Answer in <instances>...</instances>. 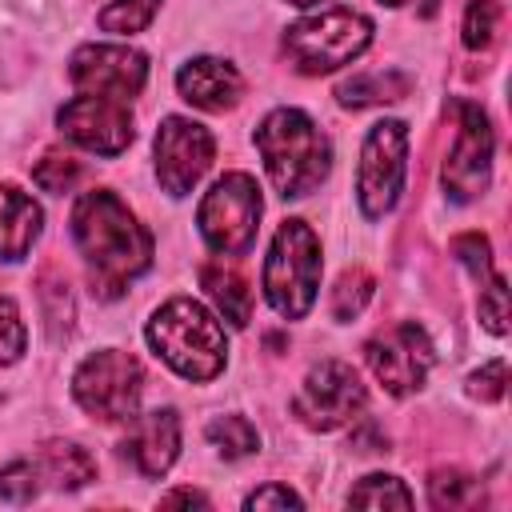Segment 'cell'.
I'll use <instances>...</instances> for the list:
<instances>
[{"label": "cell", "instance_id": "cell-13", "mask_svg": "<svg viewBox=\"0 0 512 512\" xmlns=\"http://www.w3.org/2000/svg\"><path fill=\"white\" fill-rule=\"evenodd\" d=\"M68 80L76 92L108 96V100H136L148 80V56L128 44H84L68 60Z\"/></svg>", "mask_w": 512, "mask_h": 512}, {"label": "cell", "instance_id": "cell-28", "mask_svg": "<svg viewBox=\"0 0 512 512\" xmlns=\"http://www.w3.org/2000/svg\"><path fill=\"white\" fill-rule=\"evenodd\" d=\"M32 180H36L44 192H68V188L80 180V164H76L72 156L48 152L44 160H36V168H32Z\"/></svg>", "mask_w": 512, "mask_h": 512}, {"label": "cell", "instance_id": "cell-9", "mask_svg": "<svg viewBox=\"0 0 512 512\" xmlns=\"http://www.w3.org/2000/svg\"><path fill=\"white\" fill-rule=\"evenodd\" d=\"M364 400L368 392L352 364L320 360L316 368H308L300 392L292 396V416L312 432H332V428H344L364 408Z\"/></svg>", "mask_w": 512, "mask_h": 512}, {"label": "cell", "instance_id": "cell-24", "mask_svg": "<svg viewBox=\"0 0 512 512\" xmlns=\"http://www.w3.org/2000/svg\"><path fill=\"white\" fill-rule=\"evenodd\" d=\"M348 504L352 508H412V492L404 488V480L384 476V472H372V476H364L348 492Z\"/></svg>", "mask_w": 512, "mask_h": 512}, {"label": "cell", "instance_id": "cell-21", "mask_svg": "<svg viewBox=\"0 0 512 512\" xmlns=\"http://www.w3.org/2000/svg\"><path fill=\"white\" fill-rule=\"evenodd\" d=\"M428 504L432 508H480L484 504V484L472 476V472H460V468H436L428 476Z\"/></svg>", "mask_w": 512, "mask_h": 512}, {"label": "cell", "instance_id": "cell-27", "mask_svg": "<svg viewBox=\"0 0 512 512\" xmlns=\"http://www.w3.org/2000/svg\"><path fill=\"white\" fill-rule=\"evenodd\" d=\"M40 492V468L36 460H12L0 468V496L8 504H28Z\"/></svg>", "mask_w": 512, "mask_h": 512}, {"label": "cell", "instance_id": "cell-4", "mask_svg": "<svg viewBox=\"0 0 512 512\" xmlns=\"http://www.w3.org/2000/svg\"><path fill=\"white\" fill-rule=\"evenodd\" d=\"M264 300L284 320H304L320 292V240L304 220H284L260 272Z\"/></svg>", "mask_w": 512, "mask_h": 512}, {"label": "cell", "instance_id": "cell-6", "mask_svg": "<svg viewBox=\"0 0 512 512\" xmlns=\"http://www.w3.org/2000/svg\"><path fill=\"white\" fill-rule=\"evenodd\" d=\"M140 392H144V368L132 352H120V348H100L84 356L80 368L72 372L76 404L104 424L132 420L140 408Z\"/></svg>", "mask_w": 512, "mask_h": 512}, {"label": "cell", "instance_id": "cell-33", "mask_svg": "<svg viewBox=\"0 0 512 512\" xmlns=\"http://www.w3.org/2000/svg\"><path fill=\"white\" fill-rule=\"evenodd\" d=\"M300 504L304 500L288 484H264V488H256V492L244 496V508H252V512H264V508H300Z\"/></svg>", "mask_w": 512, "mask_h": 512}, {"label": "cell", "instance_id": "cell-11", "mask_svg": "<svg viewBox=\"0 0 512 512\" xmlns=\"http://www.w3.org/2000/svg\"><path fill=\"white\" fill-rule=\"evenodd\" d=\"M152 156H156V180L168 196H188L200 176L212 168L216 156V140L204 124L188 120V116H164L152 140Z\"/></svg>", "mask_w": 512, "mask_h": 512}, {"label": "cell", "instance_id": "cell-7", "mask_svg": "<svg viewBox=\"0 0 512 512\" xmlns=\"http://www.w3.org/2000/svg\"><path fill=\"white\" fill-rule=\"evenodd\" d=\"M260 184L248 172H224L196 208V228L204 244L220 256H240L252 248L260 228Z\"/></svg>", "mask_w": 512, "mask_h": 512}, {"label": "cell", "instance_id": "cell-30", "mask_svg": "<svg viewBox=\"0 0 512 512\" xmlns=\"http://www.w3.org/2000/svg\"><path fill=\"white\" fill-rule=\"evenodd\" d=\"M24 344H28V332H24L20 308L8 296H0V368L16 364L24 356Z\"/></svg>", "mask_w": 512, "mask_h": 512}, {"label": "cell", "instance_id": "cell-23", "mask_svg": "<svg viewBox=\"0 0 512 512\" xmlns=\"http://www.w3.org/2000/svg\"><path fill=\"white\" fill-rule=\"evenodd\" d=\"M372 292H376V280H372L364 268H344L340 280H336V288H332V300H328L332 320H340V324L356 320V316L368 308Z\"/></svg>", "mask_w": 512, "mask_h": 512}, {"label": "cell", "instance_id": "cell-29", "mask_svg": "<svg viewBox=\"0 0 512 512\" xmlns=\"http://www.w3.org/2000/svg\"><path fill=\"white\" fill-rule=\"evenodd\" d=\"M480 320L496 336L508 332V288H504V276L500 272H492L484 280V288H480Z\"/></svg>", "mask_w": 512, "mask_h": 512}, {"label": "cell", "instance_id": "cell-15", "mask_svg": "<svg viewBox=\"0 0 512 512\" xmlns=\"http://www.w3.org/2000/svg\"><path fill=\"white\" fill-rule=\"evenodd\" d=\"M124 456L136 464L140 476H148V480L164 476L172 468V460L180 456V416H176V408L136 412L128 420Z\"/></svg>", "mask_w": 512, "mask_h": 512}, {"label": "cell", "instance_id": "cell-36", "mask_svg": "<svg viewBox=\"0 0 512 512\" xmlns=\"http://www.w3.org/2000/svg\"><path fill=\"white\" fill-rule=\"evenodd\" d=\"M288 4H296V8H312V4H324V0H288Z\"/></svg>", "mask_w": 512, "mask_h": 512}, {"label": "cell", "instance_id": "cell-19", "mask_svg": "<svg viewBox=\"0 0 512 512\" xmlns=\"http://www.w3.org/2000/svg\"><path fill=\"white\" fill-rule=\"evenodd\" d=\"M36 468H40V480H52L56 488H84L88 480H96V460L72 440L40 444Z\"/></svg>", "mask_w": 512, "mask_h": 512}, {"label": "cell", "instance_id": "cell-16", "mask_svg": "<svg viewBox=\"0 0 512 512\" xmlns=\"http://www.w3.org/2000/svg\"><path fill=\"white\" fill-rule=\"evenodd\" d=\"M176 92L192 104V108H204V112H224L240 100L244 92V76L220 60V56H196L188 64H180L176 72Z\"/></svg>", "mask_w": 512, "mask_h": 512}, {"label": "cell", "instance_id": "cell-22", "mask_svg": "<svg viewBox=\"0 0 512 512\" xmlns=\"http://www.w3.org/2000/svg\"><path fill=\"white\" fill-rule=\"evenodd\" d=\"M204 436H208V444H212L224 460H244V456H252V452L260 448V432H256L244 416H236V412L208 420Z\"/></svg>", "mask_w": 512, "mask_h": 512}, {"label": "cell", "instance_id": "cell-3", "mask_svg": "<svg viewBox=\"0 0 512 512\" xmlns=\"http://www.w3.org/2000/svg\"><path fill=\"white\" fill-rule=\"evenodd\" d=\"M152 352L184 380H216L228 360V340L220 320L192 296H172L160 304L144 328Z\"/></svg>", "mask_w": 512, "mask_h": 512}, {"label": "cell", "instance_id": "cell-17", "mask_svg": "<svg viewBox=\"0 0 512 512\" xmlns=\"http://www.w3.org/2000/svg\"><path fill=\"white\" fill-rule=\"evenodd\" d=\"M44 228L40 204L16 184H0V260H24Z\"/></svg>", "mask_w": 512, "mask_h": 512}, {"label": "cell", "instance_id": "cell-32", "mask_svg": "<svg viewBox=\"0 0 512 512\" xmlns=\"http://www.w3.org/2000/svg\"><path fill=\"white\" fill-rule=\"evenodd\" d=\"M452 252L468 264V272L476 276V280H488L492 276V260H488V240L480 236V232H468V236H456L452 240Z\"/></svg>", "mask_w": 512, "mask_h": 512}, {"label": "cell", "instance_id": "cell-2", "mask_svg": "<svg viewBox=\"0 0 512 512\" xmlns=\"http://www.w3.org/2000/svg\"><path fill=\"white\" fill-rule=\"evenodd\" d=\"M256 152L284 200L316 192L332 172V144L300 108H272L256 128Z\"/></svg>", "mask_w": 512, "mask_h": 512}, {"label": "cell", "instance_id": "cell-20", "mask_svg": "<svg viewBox=\"0 0 512 512\" xmlns=\"http://www.w3.org/2000/svg\"><path fill=\"white\" fill-rule=\"evenodd\" d=\"M412 88V80L404 76V72H360V76H352V80H344L340 88H336V96H340V104L344 108H368V104H384V100H400L404 92Z\"/></svg>", "mask_w": 512, "mask_h": 512}, {"label": "cell", "instance_id": "cell-25", "mask_svg": "<svg viewBox=\"0 0 512 512\" xmlns=\"http://www.w3.org/2000/svg\"><path fill=\"white\" fill-rule=\"evenodd\" d=\"M160 0H108L96 16V24L104 32H116V36H132V32H144L156 16Z\"/></svg>", "mask_w": 512, "mask_h": 512}, {"label": "cell", "instance_id": "cell-10", "mask_svg": "<svg viewBox=\"0 0 512 512\" xmlns=\"http://www.w3.org/2000/svg\"><path fill=\"white\" fill-rule=\"evenodd\" d=\"M364 360L388 396H412L424 388L436 364V348L416 320H400L364 344Z\"/></svg>", "mask_w": 512, "mask_h": 512}, {"label": "cell", "instance_id": "cell-18", "mask_svg": "<svg viewBox=\"0 0 512 512\" xmlns=\"http://www.w3.org/2000/svg\"><path fill=\"white\" fill-rule=\"evenodd\" d=\"M200 284H204L208 300L216 304V312H220L228 324L244 328V324L252 320V292H248L244 276H240L232 264H224V260L204 264V268H200Z\"/></svg>", "mask_w": 512, "mask_h": 512}, {"label": "cell", "instance_id": "cell-34", "mask_svg": "<svg viewBox=\"0 0 512 512\" xmlns=\"http://www.w3.org/2000/svg\"><path fill=\"white\" fill-rule=\"evenodd\" d=\"M160 504H164V508H168V504H196V508H208V496L196 492V488H176V492L160 496Z\"/></svg>", "mask_w": 512, "mask_h": 512}, {"label": "cell", "instance_id": "cell-31", "mask_svg": "<svg viewBox=\"0 0 512 512\" xmlns=\"http://www.w3.org/2000/svg\"><path fill=\"white\" fill-rule=\"evenodd\" d=\"M504 384H508L504 360H488V364H480V368L468 376V392H472L476 400H484V404L500 400V396H504Z\"/></svg>", "mask_w": 512, "mask_h": 512}, {"label": "cell", "instance_id": "cell-5", "mask_svg": "<svg viewBox=\"0 0 512 512\" xmlns=\"http://www.w3.org/2000/svg\"><path fill=\"white\" fill-rule=\"evenodd\" d=\"M372 44V20L356 8H320L284 28V56L304 76H324L352 64Z\"/></svg>", "mask_w": 512, "mask_h": 512}, {"label": "cell", "instance_id": "cell-26", "mask_svg": "<svg viewBox=\"0 0 512 512\" xmlns=\"http://www.w3.org/2000/svg\"><path fill=\"white\" fill-rule=\"evenodd\" d=\"M496 24H500V8L496 0H472L464 8V48L468 52H484L496 40Z\"/></svg>", "mask_w": 512, "mask_h": 512}, {"label": "cell", "instance_id": "cell-8", "mask_svg": "<svg viewBox=\"0 0 512 512\" xmlns=\"http://www.w3.org/2000/svg\"><path fill=\"white\" fill-rule=\"evenodd\" d=\"M404 172H408V124L404 120L372 124L356 164V200L368 220H380L396 208L404 192Z\"/></svg>", "mask_w": 512, "mask_h": 512}, {"label": "cell", "instance_id": "cell-1", "mask_svg": "<svg viewBox=\"0 0 512 512\" xmlns=\"http://www.w3.org/2000/svg\"><path fill=\"white\" fill-rule=\"evenodd\" d=\"M72 240L88 264L92 292L120 296L152 268V232L128 212L112 188H92L72 208Z\"/></svg>", "mask_w": 512, "mask_h": 512}, {"label": "cell", "instance_id": "cell-14", "mask_svg": "<svg viewBox=\"0 0 512 512\" xmlns=\"http://www.w3.org/2000/svg\"><path fill=\"white\" fill-rule=\"evenodd\" d=\"M56 128L64 140H72L76 148L96 152V156H120L136 136L128 104L108 100V96H92V92L64 100V108L56 112Z\"/></svg>", "mask_w": 512, "mask_h": 512}, {"label": "cell", "instance_id": "cell-35", "mask_svg": "<svg viewBox=\"0 0 512 512\" xmlns=\"http://www.w3.org/2000/svg\"><path fill=\"white\" fill-rule=\"evenodd\" d=\"M388 8H408V4H424V12H432V0H380Z\"/></svg>", "mask_w": 512, "mask_h": 512}, {"label": "cell", "instance_id": "cell-12", "mask_svg": "<svg viewBox=\"0 0 512 512\" xmlns=\"http://www.w3.org/2000/svg\"><path fill=\"white\" fill-rule=\"evenodd\" d=\"M492 124L484 116L480 104H468L460 100L456 104V140H452V152L444 160V192L456 200V204H468L476 196H484L488 188V176H492Z\"/></svg>", "mask_w": 512, "mask_h": 512}]
</instances>
